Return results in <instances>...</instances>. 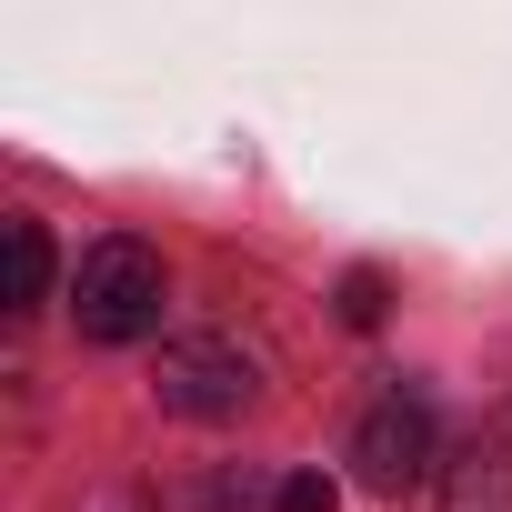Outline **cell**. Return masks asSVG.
Wrapping results in <instances>:
<instances>
[{
  "label": "cell",
  "mask_w": 512,
  "mask_h": 512,
  "mask_svg": "<svg viewBox=\"0 0 512 512\" xmlns=\"http://www.w3.org/2000/svg\"><path fill=\"white\" fill-rule=\"evenodd\" d=\"M442 512H512V402L442 462Z\"/></svg>",
  "instance_id": "cell-4"
},
{
  "label": "cell",
  "mask_w": 512,
  "mask_h": 512,
  "mask_svg": "<svg viewBox=\"0 0 512 512\" xmlns=\"http://www.w3.org/2000/svg\"><path fill=\"white\" fill-rule=\"evenodd\" d=\"M161 302H171V282H161V251L151 241H131V231H111V241H91L81 251V272H71V322H81V342H151L161 332Z\"/></svg>",
  "instance_id": "cell-1"
},
{
  "label": "cell",
  "mask_w": 512,
  "mask_h": 512,
  "mask_svg": "<svg viewBox=\"0 0 512 512\" xmlns=\"http://www.w3.org/2000/svg\"><path fill=\"white\" fill-rule=\"evenodd\" d=\"M352 472H362V492H412V482H432V402L412 392V382H392L362 422H352Z\"/></svg>",
  "instance_id": "cell-3"
},
{
  "label": "cell",
  "mask_w": 512,
  "mask_h": 512,
  "mask_svg": "<svg viewBox=\"0 0 512 512\" xmlns=\"http://www.w3.org/2000/svg\"><path fill=\"white\" fill-rule=\"evenodd\" d=\"M272 512H342V492H332V472H292L272 492Z\"/></svg>",
  "instance_id": "cell-7"
},
{
  "label": "cell",
  "mask_w": 512,
  "mask_h": 512,
  "mask_svg": "<svg viewBox=\"0 0 512 512\" xmlns=\"http://www.w3.org/2000/svg\"><path fill=\"white\" fill-rule=\"evenodd\" d=\"M382 312H392V282L362 262V272H342V322L352 332H382Z\"/></svg>",
  "instance_id": "cell-6"
},
{
  "label": "cell",
  "mask_w": 512,
  "mask_h": 512,
  "mask_svg": "<svg viewBox=\"0 0 512 512\" xmlns=\"http://www.w3.org/2000/svg\"><path fill=\"white\" fill-rule=\"evenodd\" d=\"M41 302H51V231L11 221V312H41Z\"/></svg>",
  "instance_id": "cell-5"
},
{
  "label": "cell",
  "mask_w": 512,
  "mask_h": 512,
  "mask_svg": "<svg viewBox=\"0 0 512 512\" xmlns=\"http://www.w3.org/2000/svg\"><path fill=\"white\" fill-rule=\"evenodd\" d=\"M151 392L181 422H241L251 402H262V372H251V352H231V342H161Z\"/></svg>",
  "instance_id": "cell-2"
}]
</instances>
